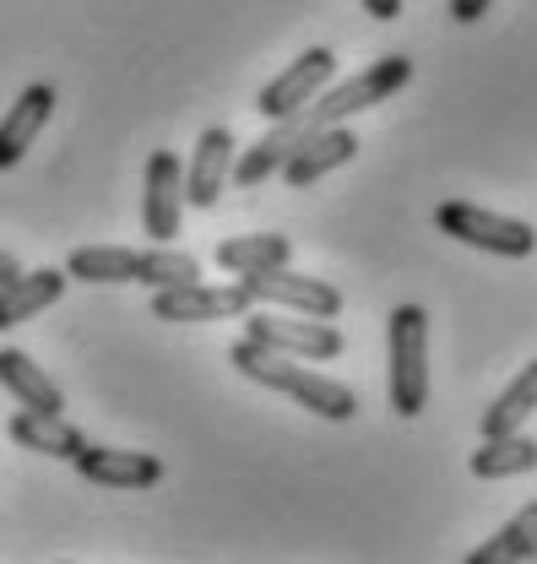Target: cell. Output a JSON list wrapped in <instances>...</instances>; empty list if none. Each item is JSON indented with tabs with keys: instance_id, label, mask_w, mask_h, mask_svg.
Instances as JSON below:
<instances>
[{
	"instance_id": "25",
	"label": "cell",
	"mask_w": 537,
	"mask_h": 564,
	"mask_svg": "<svg viewBox=\"0 0 537 564\" xmlns=\"http://www.w3.org/2000/svg\"><path fill=\"white\" fill-rule=\"evenodd\" d=\"M17 272H22V267H17V256H6V250H0V282H11Z\"/></svg>"
},
{
	"instance_id": "5",
	"label": "cell",
	"mask_w": 537,
	"mask_h": 564,
	"mask_svg": "<svg viewBox=\"0 0 537 564\" xmlns=\"http://www.w3.org/2000/svg\"><path fill=\"white\" fill-rule=\"evenodd\" d=\"M245 337L261 343V348H271V352L315 358V364H332L336 352L347 348L332 321H315V315H282V310H245Z\"/></svg>"
},
{
	"instance_id": "3",
	"label": "cell",
	"mask_w": 537,
	"mask_h": 564,
	"mask_svg": "<svg viewBox=\"0 0 537 564\" xmlns=\"http://www.w3.org/2000/svg\"><path fill=\"white\" fill-rule=\"evenodd\" d=\"M386 337H391V413L418 419L429 402V310L397 304L386 321Z\"/></svg>"
},
{
	"instance_id": "13",
	"label": "cell",
	"mask_w": 537,
	"mask_h": 564,
	"mask_svg": "<svg viewBox=\"0 0 537 564\" xmlns=\"http://www.w3.org/2000/svg\"><path fill=\"white\" fill-rule=\"evenodd\" d=\"M228 169H234V131L228 126H206L196 152H191V174H185V202L191 207H217L223 185H228Z\"/></svg>"
},
{
	"instance_id": "2",
	"label": "cell",
	"mask_w": 537,
	"mask_h": 564,
	"mask_svg": "<svg viewBox=\"0 0 537 564\" xmlns=\"http://www.w3.org/2000/svg\"><path fill=\"white\" fill-rule=\"evenodd\" d=\"M228 364H234L245 380L267 386L277 397H293L304 413H315V419H326V423H347L358 413L353 386H342V380L321 375V369H299V358L271 352V348H261V343H250V337H239V343L228 348Z\"/></svg>"
},
{
	"instance_id": "12",
	"label": "cell",
	"mask_w": 537,
	"mask_h": 564,
	"mask_svg": "<svg viewBox=\"0 0 537 564\" xmlns=\"http://www.w3.org/2000/svg\"><path fill=\"white\" fill-rule=\"evenodd\" d=\"M50 115H55V87L50 82H33V87L17 93V104L0 120V169H17L28 158V147L50 126Z\"/></svg>"
},
{
	"instance_id": "10",
	"label": "cell",
	"mask_w": 537,
	"mask_h": 564,
	"mask_svg": "<svg viewBox=\"0 0 537 564\" xmlns=\"http://www.w3.org/2000/svg\"><path fill=\"white\" fill-rule=\"evenodd\" d=\"M332 70H336V55L326 50V44H315V50H304L293 66L282 70L277 82H267L261 87V98H256V109L267 115V120H282V115H293V109H304L326 82H332Z\"/></svg>"
},
{
	"instance_id": "16",
	"label": "cell",
	"mask_w": 537,
	"mask_h": 564,
	"mask_svg": "<svg viewBox=\"0 0 537 564\" xmlns=\"http://www.w3.org/2000/svg\"><path fill=\"white\" fill-rule=\"evenodd\" d=\"M0 386H6L22 408H33V413H66L61 386H55L22 348H0Z\"/></svg>"
},
{
	"instance_id": "9",
	"label": "cell",
	"mask_w": 537,
	"mask_h": 564,
	"mask_svg": "<svg viewBox=\"0 0 537 564\" xmlns=\"http://www.w3.org/2000/svg\"><path fill=\"white\" fill-rule=\"evenodd\" d=\"M358 158V131L342 120V126H326V131H315V137L293 141V152L282 158V180L293 185V191H310L315 180H326L332 169H342V163H353Z\"/></svg>"
},
{
	"instance_id": "6",
	"label": "cell",
	"mask_w": 537,
	"mask_h": 564,
	"mask_svg": "<svg viewBox=\"0 0 537 564\" xmlns=\"http://www.w3.org/2000/svg\"><path fill=\"white\" fill-rule=\"evenodd\" d=\"M239 288L250 293V304L293 310V315H315V321H336V315H342V293H336L332 282L304 278V272H293L288 261H282V267H261V272H245Z\"/></svg>"
},
{
	"instance_id": "7",
	"label": "cell",
	"mask_w": 537,
	"mask_h": 564,
	"mask_svg": "<svg viewBox=\"0 0 537 564\" xmlns=\"http://www.w3.org/2000/svg\"><path fill=\"white\" fill-rule=\"evenodd\" d=\"M180 217H185V169L174 152H152L147 180H141V228L147 239L169 245L180 239Z\"/></svg>"
},
{
	"instance_id": "11",
	"label": "cell",
	"mask_w": 537,
	"mask_h": 564,
	"mask_svg": "<svg viewBox=\"0 0 537 564\" xmlns=\"http://www.w3.org/2000/svg\"><path fill=\"white\" fill-rule=\"evenodd\" d=\"M71 467L98 484V489H152L163 478V462L147 451H109V445H82L71 456Z\"/></svg>"
},
{
	"instance_id": "22",
	"label": "cell",
	"mask_w": 537,
	"mask_h": 564,
	"mask_svg": "<svg viewBox=\"0 0 537 564\" xmlns=\"http://www.w3.org/2000/svg\"><path fill=\"white\" fill-rule=\"evenodd\" d=\"M196 278H202V261L174 250V245H152V250L136 256V282H147V288H180V282Z\"/></svg>"
},
{
	"instance_id": "14",
	"label": "cell",
	"mask_w": 537,
	"mask_h": 564,
	"mask_svg": "<svg viewBox=\"0 0 537 564\" xmlns=\"http://www.w3.org/2000/svg\"><path fill=\"white\" fill-rule=\"evenodd\" d=\"M66 272H17L11 282H0V332H11V326H22V321H33V315H44L61 293H66Z\"/></svg>"
},
{
	"instance_id": "21",
	"label": "cell",
	"mask_w": 537,
	"mask_h": 564,
	"mask_svg": "<svg viewBox=\"0 0 537 564\" xmlns=\"http://www.w3.org/2000/svg\"><path fill=\"white\" fill-rule=\"evenodd\" d=\"M537 413V358L488 402V413H483V434H511V429H522V423Z\"/></svg>"
},
{
	"instance_id": "4",
	"label": "cell",
	"mask_w": 537,
	"mask_h": 564,
	"mask_svg": "<svg viewBox=\"0 0 537 564\" xmlns=\"http://www.w3.org/2000/svg\"><path fill=\"white\" fill-rule=\"evenodd\" d=\"M434 223L451 239H462L472 250H488V256H505V261H527L537 250L533 223L505 217V212H488V207H472V202H445V207L434 212Z\"/></svg>"
},
{
	"instance_id": "19",
	"label": "cell",
	"mask_w": 537,
	"mask_h": 564,
	"mask_svg": "<svg viewBox=\"0 0 537 564\" xmlns=\"http://www.w3.org/2000/svg\"><path fill=\"white\" fill-rule=\"evenodd\" d=\"M136 256L141 250H126V245H82V250H71L66 278L71 282H136Z\"/></svg>"
},
{
	"instance_id": "1",
	"label": "cell",
	"mask_w": 537,
	"mask_h": 564,
	"mask_svg": "<svg viewBox=\"0 0 537 564\" xmlns=\"http://www.w3.org/2000/svg\"><path fill=\"white\" fill-rule=\"evenodd\" d=\"M407 82H412V61H407V55H380L375 66H364L358 76L336 82L332 93H315L304 109H293V115L271 120L267 137L250 141V147L234 158L228 180H234V185H245V191H256L261 180H271V174L282 169V158L293 152V141L315 137V131H326V126H342V120H353L358 109H375V104L397 98Z\"/></svg>"
},
{
	"instance_id": "20",
	"label": "cell",
	"mask_w": 537,
	"mask_h": 564,
	"mask_svg": "<svg viewBox=\"0 0 537 564\" xmlns=\"http://www.w3.org/2000/svg\"><path fill=\"white\" fill-rule=\"evenodd\" d=\"M293 261V245L282 234H245V239H223L217 245V267L223 272H261V267H282Z\"/></svg>"
},
{
	"instance_id": "17",
	"label": "cell",
	"mask_w": 537,
	"mask_h": 564,
	"mask_svg": "<svg viewBox=\"0 0 537 564\" xmlns=\"http://www.w3.org/2000/svg\"><path fill=\"white\" fill-rule=\"evenodd\" d=\"M468 467H472V478H488V484L522 478V473L537 467V440L522 434V429H511V434H483V445L472 451Z\"/></svg>"
},
{
	"instance_id": "15",
	"label": "cell",
	"mask_w": 537,
	"mask_h": 564,
	"mask_svg": "<svg viewBox=\"0 0 537 564\" xmlns=\"http://www.w3.org/2000/svg\"><path fill=\"white\" fill-rule=\"evenodd\" d=\"M11 440L17 445H28L33 456H55V462H71L82 445H87V434L66 423L61 413H33V408H22V413H11Z\"/></svg>"
},
{
	"instance_id": "24",
	"label": "cell",
	"mask_w": 537,
	"mask_h": 564,
	"mask_svg": "<svg viewBox=\"0 0 537 564\" xmlns=\"http://www.w3.org/2000/svg\"><path fill=\"white\" fill-rule=\"evenodd\" d=\"M364 11H369L375 22H397V17H402V0H364Z\"/></svg>"
},
{
	"instance_id": "23",
	"label": "cell",
	"mask_w": 537,
	"mask_h": 564,
	"mask_svg": "<svg viewBox=\"0 0 537 564\" xmlns=\"http://www.w3.org/2000/svg\"><path fill=\"white\" fill-rule=\"evenodd\" d=\"M488 6H494V0H451V22H462V28H468V22H483Z\"/></svg>"
},
{
	"instance_id": "8",
	"label": "cell",
	"mask_w": 537,
	"mask_h": 564,
	"mask_svg": "<svg viewBox=\"0 0 537 564\" xmlns=\"http://www.w3.org/2000/svg\"><path fill=\"white\" fill-rule=\"evenodd\" d=\"M250 293L234 288H212V282H180V288H152V315L169 326H202V321H223V315H245Z\"/></svg>"
},
{
	"instance_id": "18",
	"label": "cell",
	"mask_w": 537,
	"mask_h": 564,
	"mask_svg": "<svg viewBox=\"0 0 537 564\" xmlns=\"http://www.w3.org/2000/svg\"><path fill=\"white\" fill-rule=\"evenodd\" d=\"M527 560H537V499L522 505L483 549L468 554V564H527Z\"/></svg>"
}]
</instances>
